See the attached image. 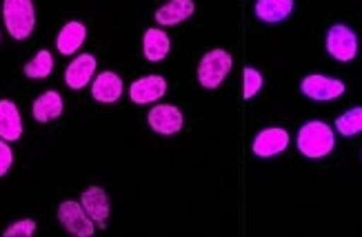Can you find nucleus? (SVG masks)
<instances>
[{"instance_id": "15", "label": "nucleus", "mask_w": 362, "mask_h": 237, "mask_svg": "<svg viewBox=\"0 0 362 237\" xmlns=\"http://www.w3.org/2000/svg\"><path fill=\"white\" fill-rule=\"evenodd\" d=\"M87 40V27L78 20L67 23L56 36V49L62 56H74Z\"/></svg>"}, {"instance_id": "20", "label": "nucleus", "mask_w": 362, "mask_h": 237, "mask_svg": "<svg viewBox=\"0 0 362 237\" xmlns=\"http://www.w3.org/2000/svg\"><path fill=\"white\" fill-rule=\"evenodd\" d=\"M336 131L344 138L362 133V107H354L336 120Z\"/></svg>"}, {"instance_id": "9", "label": "nucleus", "mask_w": 362, "mask_h": 237, "mask_svg": "<svg viewBox=\"0 0 362 237\" xmlns=\"http://www.w3.org/2000/svg\"><path fill=\"white\" fill-rule=\"evenodd\" d=\"M124 85L116 71H100L91 80V98L100 104H114L122 98Z\"/></svg>"}, {"instance_id": "22", "label": "nucleus", "mask_w": 362, "mask_h": 237, "mask_svg": "<svg viewBox=\"0 0 362 237\" xmlns=\"http://www.w3.org/2000/svg\"><path fill=\"white\" fill-rule=\"evenodd\" d=\"M34 233H36L34 219H18V222H13L7 231H3V237H31Z\"/></svg>"}, {"instance_id": "6", "label": "nucleus", "mask_w": 362, "mask_h": 237, "mask_svg": "<svg viewBox=\"0 0 362 237\" xmlns=\"http://www.w3.org/2000/svg\"><path fill=\"white\" fill-rule=\"evenodd\" d=\"M300 91H303V96H307L309 100L329 102V100H336V98L342 96L344 83L338 80V78H327V75H320V73H311V75L303 78Z\"/></svg>"}, {"instance_id": "13", "label": "nucleus", "mask_w": 362, "mask_h": 237, "mask_svg": "<svg viewBox=\"0 0 362 237\" xmlns=\"http://www.w3.org/2000/svg\"><path fill=\"white\" fill-rule=\"evenodd\" d=\"M194 13H196L194 0H169V3L156 9L153 18L160 27H176V25L192 18Z\"/></svg>"}, {"instance_id": "1", "label": "nucleus", "mask_w": 362, "mask_h": 237, "mask_svg": "<svg viewBox=\"0 0 362 237\" xmlns=\"http://www.w3.org/2000/svg\"><path fill=\"white\" fill-rule=\"evenodd\" d=\"M296 145L307 160H322L336 149V131L322 120H311L300 126Z\"/></svg>"}, {"instance_id": "16", "label": "nucleus", "mask_w": 362, "mask_h": 237, "mask_svg": "<svg viewBox=\"0 0 362 237\" xmlns=\"http://www.w3.org/2000/svg\"><path fill=\"white\" fill-rule=\"evenodd\" d=\"M171 51V38L165 29L149 27L143 36V54L149 62H163Z\"/></svg>"}, {"instance_id": "19", "label": "nucleus", "mask_w": 362, "mask_h": 237, "mask_svg": "<svg viewBox=\"0 0 362 237\" xmlns=\"http://www.w3.org/2000/svg\"><path fill=\"white\" fill-rule=\"evenodd\" d=\"M23 71H25L27 78H31V80H42V78H49L52 71H54V56L47 49H40L23 67Z\"/></svg>"}, {"instance_id": "21", "label": "nucleus", "mask_w": 362, "mask_h": 237, "mask_svg": "<svg viewBox=\"0 0 362 237\" xmlns=\"http://www.w3.org/2000/svg\"><path fill=\"white\" fill-rule=\"evenodd\" d=\"M262 73L254 67H245L243 71V98L245 100H251V98H256L260 89H262Z\"/></svg>"}, {"instance_id": "2", "label": "nucleus", "mask_w": 362, "mask_h": 237, "mask_svg": "<svg viewBox=\"0 0 362 237\" xmlns=\"http://www.w3.org/2000/svg\"><path fill=\"white\" fill-rule=\"evenodd\" d=\"M3 20L13 40H27L36 29L34 0H3Z\"/></svg>"}, {"instance_id": "18", "label": "nucleus", "mask_w": 362, "mask_h": 237, "mask_svg": "<svg viewBox=\"0 0 362 237\" xmlns=\"http://www.w3.org/2000/svg\"><path fill=\"white\" fill-rule=\"evenodd\" d=\"M258 20L267 25H276L287 20L293 11V0H256L254 7Z\"/></svg>"}, {"instance_id": "5", "label": "nucleus", "mask_w": 362, "mask_h": 237, "mask_svg": "<svg viewBox=\"0 0 362 237\" xmlns=\"http://www.w3.org/2000/svg\"><path fill=\"white\" fill-rule=\"evenodd\" d=\"M327 51L338 62H351L358 56V36L347 25H334L327 31Z\"/></svg>"}, {"instance_id": "3", "label": "nucleus", "mask_w": 362, "mask_h": 237, "mask_svg": "<svg viewBox=\"0 0 362 237\" xmlns=\"http://www.w3.org/2000/svg\"><path fill=\"white\" fill-rule=\"evenodd\" d=\"M233 67V58L227 49H211L207 51L200 62H198V83L202 89H207V91H214L218 89L220 85L225 83V78L229 75Z\"/></svg>"}, {"instance_id": "14", "label": "nucleus", "mask_w": 362, "mask_h": 237, "mask_svg": "<svg viewBox=\"0 0 362 237\" xmlns=\"http://www.w3.org/2000/svg\"><path fill=\"white\" fill-rule=\"evenodd\" d=\"M65 111V100L58 91H45L34 100L31 104V114H34V120L40 124H49L54 120H58Z\"/></svg>"}, {"instance_id": "23", "label": "nucleus", "mask_w": 362, "mask_h": 237, "mask_svg": "<svg viewBox=\"0 0 362 237\" xmlns=\"http://www.w3.org/2000/svg\"><path fill=\"white\" fill-rule=\"evenodd\" d=\"M11 164H13V151L9 147V142H5L3 138H0V178L7 176Z\"/></svg>"}, {"instance_id": "10", "label": "nucleus", "mask_w": 362, "mask_h": 237, "mask_svg": "<svg viewBox=\"0 0 362 237\" xmlns=\"http://www.w3.org/2000/svg\"><path fill=\"white\" fill-rule=\"evenodd\" d=\"M167 93V80L163 75H143L129 87V98L136 104H153Z\"/></svg>"}, {"instance_id": "17", "label": "nucleus", "mask_w": 362, "mask_h": 237, "mask_svg": "<svg viewBox=\"0 0 362 237\" xmlns=\"http://www.w3.org/2000/svg\"><path fill=\"white\" fill-rule=\"evenodd\" d=\"M0 138L5 142H16L23 138V118L16 102L0 100Z\"/></svg>"}, {"instance_id": "8", "label": "nucleus", "mask_w": 362, "mask_h": 237, "mask_svg": "<svg viewBox=\"0 0 362 237\" xmlns=\"http://www.w3.org/2000/svg\"><path fill=\"white\" fill-rule=\"evenodd\" d=\"M289 133L285 129H280V126H269V129H262L256 138H254V145H251V151H254L256 157H274V155H280L282 151H287L289 147Z\"/></svg>"}, {"instance_id": "4", "label": "nucleus", "mask_w": 362, "mask_h": 237, "mask_svg": "<svg viewBox=\"0 0 362 237\" xmlns=\"http://www.w3.org/2000/svg\"><path fill=\"white\" fill-rule=\"evenodd\" d=\"M56 215H58L60 226L65 229L69 235H76V237H91L93 233H96V224H93V219L85 213V209H83V204H81V202H74V200L60 202Z\"/></svg>"}, {"instance_id": "7", "label": "nucleus", "mask_w": 362, "mask_h": 237, "mask_svg": "<svg viewBox=\"0 0 362 237\" xmlns=\"http://www.w3.org/2000/svg\"><path fill=\"white\" fill-rule=\"evenodd\" d=\"M147 122L151 126V131L160 133V135H176L182 124H185V116L178 107L174 104H156L149 109L147 114Z\"/></svg>"}, {"instance_id": "12", "label": "nucleus", "mask_w": 362, "mask_h": 237, "mask_svg": "<svg viewBox=\"0 0 362 237\" xmlns=\"http://www.w3.org/2000/svg\"><path fill=\"white\" fill-rule=\"evenodd\" d=\"M81 204L85 213L93 219V224L98 229L107 226V219H109V211H112V204H109V195L105 188L100 186H89L87 191H83L81 195Z\"/></svg>"}, {"instance_id": "11", "label": "nucleus", "mask_w": 362, "mask_h": 237, "mask_svg": "<svg viewBox=\"0 0 362 237\" xmlns=\"http://www.w3.org/2000/svg\"><path fill=\"white\" fill-rule=\"evenodd\" d=\"M96 67L98 62L91 54H78L65 71V85L74 91L85 89L93 80V75H96Z\"/></svg>"}]
</instances>
